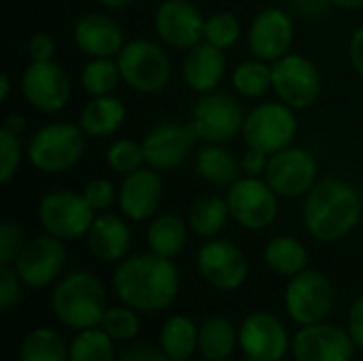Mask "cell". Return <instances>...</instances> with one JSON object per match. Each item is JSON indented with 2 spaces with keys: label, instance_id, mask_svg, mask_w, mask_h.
<instances>
[{
  "label": "cell",
  "instance_id": "obj_1",
  "mask_svg": "<svg viewBox=\"0 0 363 361\" xmlns=\"http://www.w3.org/2000/svg\"><path fill=\"white\" fill-rule=\"evenodd\" d=\"M117 298L138 313L166 311L179 296L181 274L170 257L153 251L130 255L113 272Z\"/></svg>",
  "mask_w": 363,
  "mask_h": 361
},
{
  "label": "cell",
  "instance_id": "obj_2",
  "mask_svg": "<svg viewBox=\"0 0 363 361\" xmlns=\"http://www.w3.org/2000/svg\"><path fill=\"white\" fill-rule=\"evenodd\" d=\"M304 198V228L319 243H338L362 221V196L342 179L328 177Z\"/></svg>",
  "mask_w": 363,
  "mask_h": 361
},
{
  "label": "cell",
  "instance_id": "obj_3",
  "mask_svg": "<svg viewBox=\"0 0 363 361\" xmlns=\"http://www.w3.org/2000/svg\"><path fill=\"white\" fill-rule=\"evenodd\" d=\"M51 311L60 323L77 332L102 326L108 311L102 281L87 270L68 272L53 287Z\"/></svg>",
  "mask_w": 363,
  "mask_h": 361
},
{
  "label": "cell",
  "instance_id": "obj_4",
  "mask_svg": "<svg viewBox=\"0 0 363 361\" xmlns=\"http://www.w3.org/2000/svg\"><path fill=\"white\" fill-rule=\"evenodd\" d=\"M85 136L87 134L79 123H47L30 136L26 145V160L43 174H62L77 166L85 155Z\"/></svg>",
  "mask_w": 363,
  "mask_h": 361
},
{
  "label": "cell",
  "instance_id": "obj_5",
  "mask_svg": "<svg viewBox=\"0 0 363 361\" xmlns=\"http://www.w3.org/2000/svg\"><path fill=\"white\" fill-rule=\"evenodd\" d=\"M123 83L145 96L160 94L172 79V60L168 51L147 38H134L117 55Z\"/></svg>",
  "mask_w": 363,
  "mask_h": 361
},
{
  "label": "cell",
  "instance_id": "obj_6",
  "mask_svg": "<svg viewBox=\"0 0 363 361\" xmlns=\"http://www.w3.org/2000/svg\"><path fill=\"white\" fill-rule=\"evenodd\" d=\"M232 219L251 232L268 230L279 217V194L264 177H240L225 189Z\"/></svg>",
  "mask_w": 363,
  "mask_h": 361
},
{
  "label": "cell",
  "instance_id": "obj_7",
  "mask_svg": "<svg viewBox=\"0 0 363 361\" xmlns=\"http://www.w3.org/2000/svg\"><path fill=\"white\" fill-rule=\"evenodd\" d=\"M272 91L294 111L311 109L323 91L321 70L311 57L289 51L272 64Z\"/></svg>",
  "mask_w": 363,
  "mask_h": 361
},
{
  "label": "cell",
  "instance_id": "obj_8",
  "mask_svg": "<svg viewBox=\"0 0 363 361\" xmlns=\"http://www.w3.org/2000/svg\"><path fill=\"white\" fill-rule=\"evenodd\" d=\"M298 134L296 111L281 100L262 102L245 117L242 138L247 147L259 149L268 155L289 147Z\"/></svg>",
  "mask_w": 363,
  "mask_h": 361
},
{
  "label": "cell",
  "instance_id": "obj_9",
  "mask_svg": "<svg viewBox=\"0 0 363 361\" xmlns=\"http://www.w3.org/2000/svg\"><path fill=\"white\" fill-rule=\"evenodd\" d=\"M94 219H96V213L87 204L83 194H77L70 189L47 191L38 202L40 228L47 234L64 243L87 236Z\"/></svg>",
  "mask_w": 363,
  "mask_h": 361
},
{
  "label": "cell",
  "instance_id": "obj_10",
  "mask_svg": "<svg viewBox=\"0 0 363 361\" xmlns=\"http://www.w3.org/2000/svg\"><path fill=\"white\" fill-rule=\"evenodd\" d=\"M245 111L240 102L225 91L202 94L191 109V128L204 143L225 145L238 134H242Z\"/></svg>",
  "mask_w": 363,
  "mask_h": 361
},
{
  "label": "cell",
  "instance_id": "obj_11",
  "mask_svg": "<svg viewBox=\"0 0 363 361\" xmlns=\"http://www.w3.org/2000/svg\"><path fill=\"white\" fill-rule=\"evenodd\" d=\"M336 291L330 279L317 270H304L291 277L285 289V309L298 326L321 323L334 311Z\"/></svg>",
  "mask_w": 363,
  "mask_h": 361
},
{
  "label": "cell",
  "instance_id": "obj_12",
  "mask_svg": "<svg viewBox=\"0 0 363 361\" xmlns=\"http://www.w3.org/2000/svg\"><path fill=\"white\" fill-rule=\"evenodd\" d=\"M19 87L23 100L43 115L60 113L72 96L70 77L55 60L30 62L21 72Z\"/></svg>",
  "mask_w": 363,
  "mask_h": 361
},
{
  "label": "cell",
  "instance_id": "obj_13",
  "mask_svg": "<svg viewBox=\"0 0 363 361\" xmlns=\"http://www.w3.org/2000/svg\"><path fill=\"white\" fill-rule=\"evenodd\" d=\"M264 179L279 198H302L319 183V162L311 151L289 145L270 155Z\"/></svg>",
  "mask_w": 363,
  "mask_h": 361
},
{
  "label": "cell",
  "instance_id": "obj_14",
  "mask_svg": "<svg viewBox=\"0 0 363 361\" xmlns=\"http://www.w3.org/2000/svg\"><path fill=\"white\" fill-rule=\"evenodd\" d=\"M202 279L219 291H236L249 279V260L238 245L225 238H208L196 255Z\"/></svg>",
  "mask_w": 363,
  "mask_h": 361
},
{
  "label": "cell",
  "instance_id": "obj_15",
  "mask_svg": "<svg viewBox=\"0 0 363 361\" xmlns=\"http://www.w3.org/2000/svg\"><path fill=\"white\" fill-rule=\"evenodd\" d=\"M204 21L206 17L191 0H164L153 15L155 34L177 51H187L204 40Z\"/></svg>",
  "mask_w": 363,
  "mask_h": 361
},
{
  "label": "cell",
  "instance_id": "obj_16",
  "mask_svg": "<svg viewBox=\"0 0 363 361\" xmlns=\"http://www.w3.org/2000/svg\"><path fill=\"white\" fill-rule=\"evenodd\" d=\"M198 134L191 123L179 121H162L155 123L143 138L145 162L147 166L166 172L183 166L196 145Z\"/></svg>",
  "mask_w": 363,
  "mask_h": 361
},
{
  "label": "cell",
  "instance_id": "obj_17",
  "mask_svg": "<svg viewBox=\"0 0 363 361\" xmlns=\"http://www.w3.org/2000/svg\"><path fill=\"white\" fill-rule=\"evenodd\" d=\"M296 26L291 15L281 6L259 11L247 32V47L253 57L274 64L291 51Z\"/></svg>",
  "mask_w": 363,
  "mask_h": 361
},
{
  "label": "cell",
  "instance_id": "obj_18",
  "mask_svg": "<svg viewBox=\"0 0 363 361\" xmlns=\"http://www.w3.org/2000/svg\"><path fill=\"white\" fill-rule=\"evenodd\" d=\"M66 266V247L64 240L43 234L26 243L19 260L15 262V270L26 287L45 289L55 283Z\"/></svg>",
  "mask_w": 363,
  "mask_h": 361
},
{
  "label": "cell",
  "instance_id": "obj_19",
  "mask_svg": "<svg viewBox=\"0 0 363 361\" xmlns=\"http://www.w3.org/2000/svg\"><path fill=\"white\" fill-rule=\"evenodd\" d=\"M355 347L349 330L321 321L302 326L294 336L291 353L296 361H353Z\"/></svg>",
  "mask_w": 363,
  "mask_h": 361
},
{
  "label": "cell",
  "instance_id": "obj_20",
  "mask_svg": "<svg viewBox=\"0 0 363 361\" xmlns=\"http://www.w3.org/2000/svg\"><path fill=\"white\" fill-rule=\"evenodd\" d=\"M164 200V181L160 170L143 166L123 177L119 185V211L128 221H151Z\"/></svg>",
  "mask_w": 363,
  "mask_h": 361
},
{
  "label": "cell",
  "instance_id": "obj_21",
  "mask_svg": "<svg viewBox=\"0 0 363 361\" xmlns=\"http://www.w3.org/2000/svg\"><path fill=\"white\" fill-rule=\"evenodd\" d=\"M238 345L251 360L281 361L289 351V336L274 315L257 311L242 321L238 330Z\"/></svg>",
  "mask_w": 363,
  "mask_h": 361
},
{
  "label": "cell",
  "instance_id": "obj_22",
  "mask_svg": "<svg viewBox=\"0 0 363 361\" xmlns=\"http://www.w3.org/2000/svg\"><path fill=\"white\" fill-rule=\"evenodd\" d=\"M72 36L79 51L87 57H117L125 45L119 21L102 11L83 15L74 23Z\"/></svg>",
  "mask_w": 363,
  "mask_h": 361
},
{
  "label": "cell",
  "instance_id": "obj_23",
  "mask_svg": "<svg viewBox=\"0 0 363 361\" xmlns=\"http://www.w3.org/2000/svg\"><path fill=\"white\" fill-rule=\"evenodd\" d=\"M228 70V60H225V51L202 40L196 47L185 51V60L181 66V74L183 81L187 83V87L196 94H208L215 91Z\"/></svg>",
  "mask_w": 363,
  "mask_h": 361
},
{
  "label": "cell",
  "instance_id": "obj_24",
  "mask_svg": "<svg viewBox=\"0 0 363 361\" xmlns=\"http://www.w3.org/2000/svg\"><path fill=\"white\" fill-rule=\"evenodd\" d=\"M85 238L91 255L104 264L123 262L132 249V230L123 215L121 217L113 213L96 215Z\"/></svg>",
  "mask_w": 363,
  "mask_h": 361
},
{
  "label": "cell",
  "instance_id": "obj_25",
  "mask_svg": "<svg viewBox=\"0 0 363 361\" xmlns=\"http://www.w3.org/2000/svg\"><path fill=\"white\" fill-rule=\"evenodd\" d=\"M125 117L128 111L121 98L113 94L91 96L79 113V126L89 138H106L125 123Z\"/></svg>",
  "mask_w": 363,
  "mask_h": 361
},
{
  "label": "cell",
  "instance_id": "obj_26",
  "mask_svg": "<svg viewBox=\"0 0 363 361\" xmlns=\"http://www.w3.org/2000/svg\"><path fill=\"white\" fill-rule=\"evenodd\" d=\"M196 174L215 187H230L240 179V160L219 143H204L196 153Z\"/></svg>",
  "mask_w": 363,
  "mask_h": 361
},
{
  "label": "cell",
  "instance_id": "obj_27",
  "mask_svg": "<svg viewBox=\"0 0 363 361\" xmlns=\"http://www.w3.org/2000/svg\"><path fill=\"white\" fill-rule=\"evenodd\" d=\"M187 228L189 223L174 213L155 215L147 228L149 251L162 257H170V260L177 257L187 245Z\"/></svg>",
  "mask_w": 363,
  "mask_h": 361
},
{
  "label": "cell",
  "instance_id": "obj_28",
  "mask_svg": "<svg viewBox=\"0 0 363 361\" xmlns=\"http://www.w3.org/2000/svg\"><path fill=\"white\" fill-rule=\"evenodd\" d=\"M264 262L266 266L281 274V277H296L300 272H304L308 268V249L304 247L302 240H298L296 236H274L272 240H268L266 249H264Z\"/></svg>",
  "mask_w": 363,
  "mask_h": 361
},
{
  "label": "cell",
  "instance_id": "obj_29",
  "mask_svg": "<svg viewBox=\"0 0 363 361\" xmlns=\"http://www.w3.org/2000/svg\"><path fill=\"white\" fill-rule=\"evenodd\" d=\"M238 345V332L225 317H208L198 328V351L206 361H228Z\"/></svg>",
  "mask_w": 363,
  "mask_h": 361
},
{
  "label": "cell",
  "instance_id": "obj_30",
  "mask_svg": "<svg viewBox=\"0 0 363 361\" xmlns=\"http://www.w3.org/2000/svg\"><path fill=\"white\" fill-rule=\"evenodd\" d=\"M230 219L232 215L228 202L221 196H204L196 200L187 215L189 230L200 238H217L225 230Z\"/></svg>",
  "mask_w": 363,
  "mask_h": 361
},
{
  "label": "cell",
  "instance_id": "obj_31",
  "mask_svg": "<svg viewBox=\"0 0 363 361\" xmlns=\"http://www.w3.org/2000/svg\"><path fill=\"white\" fill-rule=\"evenodd\" d=\"M160 347L172 361H189L198 349L196 323L183 315L166 319L160 332Z\"/></svg>",
  "mask_w": 363,
  "mask_h": 361
},
{
  "label": "cell",
  "instance_id": "obj_32",
  "mask_svg": "<svg viewBox=\"0 0 363 361\" xmlns=\"http://www.w3.org/2000/svg\"><path fill=\"white\" fill-rule=\"evenodd\" d=\"M232 87L242 98H262L272 89V64L251 57L240 62L232 72Z\"/></svg>",
  "mask_w": 363,
  "mask_h": 361
},
{
  "label": "cell",
  "instance_id": "obj_33",
  "mask_svg": "<svg viewBox=\"0 0 363 361\" xmlns=\"http://www.w3.org/2000/svg\"><path fill=\"white\" fill-rule=\"evenodd\" d=\"M19 361H70L68 347L57 332L51 328H36L26 334Z\"/></svg>",
  "mask_w": 363,
  "mask_h": 361
},
{
  "label": "cell",
  "instance_id": "obj_34",
  "mask_svg": "<svg viewBox=\"0 0 363 361\" xmlns=\"http://www.w3.org/2000/svg\"><path fill=\"white\" fill-rule=\"evenodd\" d=\"M81 87L89 96H108L113 94L121 79L117 57H89L79 74Z\"/></svg>",
  "mask_w": 363,
  "mask_h": 361
},
{
  "label": "cell",
  "instance_id": "obj_35",
  "mask_svg": "<svg viewBox=\"0 0 363 361\" xmlns=\"http://www.w3.org/2000/svg\"><path fill=\"white\" fill-rule=\"evenodd\" d=\"M70 361H115V340L98 328L81 330L70 347Z\"/></svg>",
  "mask_w": 363,
  "mask_h": 361
},
{
  "label": "cell",
  "instance_id": "obj_36",
  "mask_svg": "<svg viewBox=\"0 0 363 361\" xmlns=\"http://www.w3.org/2000/svg\"><path fill=\"white\" fill-rule=\"evenodd\" d=\"M106 164L115 174H121V177L147 166L143 143H136L132 138L113 140L106 149Z\"/></svg>",
  "mask_w": 363,
  "mask_h": 361
},
{
  "label": "cell",
  "instance_id": "obj_37",
  "mask_svg": "<svg viewBox=\"0 0 363 361\" xmlns=\"http://www.w3.org/2000/svg\"><path fill=\"white\" fill-rule=\"evenodd\" d=\"M240 34H242L240 21L230 11H217V13L208 15L204 21V40L223 51L234 47L238 43Z\"/></svg>",
  "mask_w": 363,
  "mask_h": 361
},
{
  "label": "cell",
  "instance_id": "obj_38",
  "mask_svg": "<svg viewBox=\"0 0 363 361\" xmlns=\"http://www.w3.org/2000/svg\"><path fill=\"white\" fill-rule=\"evenodd\" d=\"M138 311L123 304V306H113L106 311L102 319V330L115 340V343H130L138 336L140 332V319L136 315Z\"/></svg>",
  "mask_w": 363,
  "mask_h": 361
},
{
  "label": "cell",
  "instance_id": "obj_39",
  "mask_svg": "<svg viewBox=\"0 0 363 361\" xmlns=\"http://www.w3.org/2000/svg\"><path fill=\"white\" fill-rule=\"evenodd\" d=\"M23 157L26 151L21 149L19 136L0 128V183L2 185H9L17 177Z\"/></svg>",
  "mask_w": 363,
  "mask_h": 361
},
{
  "label": "cell",
  "instance_id": "obj_40",
  "mask_svg": "<svg viewBox=\"0 0 363 361\" xmlns=\"http://www.w3.org/2000/svg\"><path fill=\"white\" fill-rule=\"evenodd\" d=\"M81 194L96 215L108 213V209H113V204L119 200V187L108 179H91Z\"/></svg>",
  "mask_w": 363,
  "mask_h": 361
},
{
  "label": "cell",
  "instance_id": "obj_41",
  "mask_svg": "<svg viewBox=\"0 0 363 361\" xmlns=\"http://www.w3.org/2000/svg\"><path fill=\"white\" fill-rule=\"evenodd\" d=\"M26 247L23 232L17 223L4 221L0 226V266H15Z\"/></svg>",
  "mask_w": 363,
  "mask_h": 361
},
{
  "label": "cell",
  "instance_id": "obj_42",
  "mask_svg": "<svg viewBox=\"0 0 363 361\" xmlns=\"http://www.w3.org/2000/svg\"><path fill=\"white\" fill-rule=\"evenodd\" d=\"M23 287L26 285L13 266H0V309L4 313L13 311L21 302Z\"/></svg>",
  "mask_w": 363,
  "mask_h": 361
},
{
  "label": "cell",
  "instance_id": "obj_43",
  "mask_svg": "<svg viewBox=\"0 0 363 361\" xmlns=\"http://www.w3.org/2000/svg\"><path fill=\"white\" fill-rule=\"evenodd\" d=\"M55 40L47 32H36L28 38V57L30 62H51L55 57Z\"/></svg>",
  "mask_w": 363,
  "mask_h": 361
},
{
  "label": "cell",
  "instance_id": "obj_44",
  "mask_svg": "<svg viewBox=\"0 0 363 361\" xmlns=\"http://www.w3.org/2000/svg\"><path fill=\"white\" fill-rule=\"evenodd\" d=\"M268 162H270L268 153L253 149V147H247V151L240 155V170L245 177H264Z\"/></svg>",
  "mask_w": 363,
  "mask_h": 361
},
{
  "label": "cell",
  "instance_id": "obj_45",
  "mask_svg": "<svg viewBox=\"0 0 363 361\" xmlns=\"http://www.w3.org/2000/svg\"><path fill=\"white\" fill-rule=\"evenodd\" d=\"M119 361H172L162 347H153V345H147V343H140V345H132L128 349L121 351Z\"/></svg>",
  "mask_w": 363,
  "mask_h": 361
},
{
  "label": "cell",
  "instance_id": "obj_46",
  "mask_svg": "<svg viewBox=\"0 0 363 361\" xmlns=\"http://www.w3.org/2000/svg\"><path fill=\"white\" fill-rule=\"evenodd\" d=\"M349 334L353 338V343L363 349V294L353 302L351 311H349Z\"/></svg>",
  "mask_w": 363,
  "mask_h": 361
},
{
  "label": "cell",
  "instance_id": "obj_47",
  "mask_svg": "<svg viewBox=\"0 0 363 361\" xmlns=\"http://www.w3.org/2000/svg\"><path fill=\"white\" fill-rule=\"evenodd\" d=\"M349 60L355 68V72L363 79V26H359L349 40Z\"/></svg>",
  "mask_w": 363,
  "mask_h": 361
},
{
  "label": "cell",
  "instance_id": "obj_48",
  "mask_svg": "<svg viewBox=\"0 0 363 361\" xmlns=\"http://www.w3.org/2000/svg\"><path fill=\"white\" fill-rule=\"evenodd\" d=\"M2 130H6V132H11L15 136H21L23 130H26V117L23 115H17V113L6 115V119L2 123Z\"/></svg>",
  "mask_w": 363,
  "mask_h": 361
},
{
  "label": "cell",
  "instance_id": "obj_49",
  "mask_svg": "<svg viewBox=\"0 0 363 361\" xmlns=\"http://www.w3.org/2000/svg\"><path fill=\"white\" fill-rule=\"evenodd\" d=\"M11 87H13L11 77H9L6 72H2V74H0V100H2V102H6V100H9V96H11Z\"/></svg>",
  "mask_w": 363,
  "mask_h": 361
},
{
  "label": "cell",
  "instance_id": "obj_50",
  "mask_svg": "<svg viewBox=\"0 0 363 361\" xmlns=\"http://www.w3.org/2000/svg\"><path fill=\"white\" fill-rule=\"evenodd\" d=\"M104 9H108V11H123V9H128L134 0H98Z\"/></svg>",
  "mask_w": 363,
  "mask_h": 361
},
{
  "label": "cell",
  "instance_id": "obj_51",
  "mask_svg": "<svg viewBox=\"0 0 363 361\" xmlns=\"http://www.w3.org/2000/svg\"><path fill=\"white\" fill-rule=\"evenodd\" d=\"M334 6H340V9H347V11H357L363 9V0H330Z\"/></svg>",
  "mask_w": 363,
  "mask_h": 361
},
{
  "label": "cell",
  "instance_id": "obj_52",
  "mask_svg": "<svg viewBox=\"0 0 363 361\" xmlns=\"http://www.w3.org/2000/svg\"><path fill=\"white\" fill-rule=\"evenodd\" d=\"M242 361H255V360H251V357H247V355H245V360Z\"/></svg>",
  "mask_w": 363,
  "mask_h": 361
}]
</instances>
